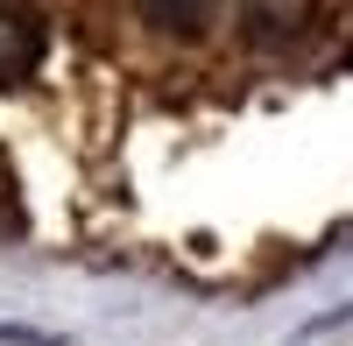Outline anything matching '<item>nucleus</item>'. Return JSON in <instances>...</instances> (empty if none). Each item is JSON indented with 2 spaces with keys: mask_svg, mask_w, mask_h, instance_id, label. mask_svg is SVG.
Wrapping results in <instances>:
<instances>
[{
  "mask_svg": "<svg viewBox=\"0 0 353 346\" xmlns=\"http://www.w3.org/2000/svg\"><path fill=\"white\" fill-rule=\"evenodd\" d=\"M141 14L163 21V28H176V36H191V28L212 21V0H141Z\"/></svg>",
  "mask_w": 353,
  "mask_h": 346,
  "instance_id": "f03ea898",
  "label": "nucleus"
},
{
  "mask_svg": "<svg viewBox=\"0 0 353 346\" xmlns=\"http://www.w3.org/2000/svg\"><path fill=\"white\" fill-rule=\"evenodd\" d=\"M43 64V14L21 0H0V85H14Z\"/></svg>",
  "mask_w": 353,
  "mask_h": 346,
  "instance_id": "f257e3e1",
  "label": "nucleus"
},
{
  "mask_svg": "<svg viewBox=\"0 0 353 346\" xmlns=\"http://www.w3.org/2000/svg\"><path fill=\"white\" fill-rule=\"evenodd\" d=\"M0 346H64L57 332H36V325H0Z\"/></svg>",
  "mask_w": 353,
  "mask_h": 346,
  "instance_id": "7ed1b4c3",
  "label": "nucleus"
}]
</instances>
